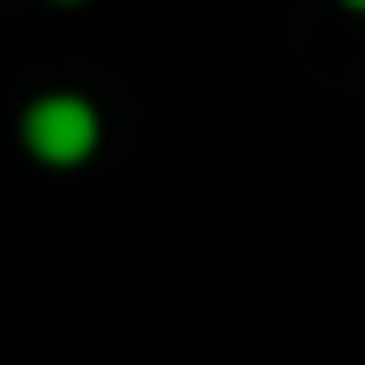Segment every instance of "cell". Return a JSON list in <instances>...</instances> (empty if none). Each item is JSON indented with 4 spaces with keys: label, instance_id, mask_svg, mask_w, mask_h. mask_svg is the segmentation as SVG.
Segmentation results:
<instances>
[{
    "label": "cell",
    "instance_id": "1",
    "mask_svg": "<svg viewBox=\"0 0 365 365\" xmlns=\"http://www.w3.org/2000/svg\"><path fill=\"white\" fill-rule=\"evenodd\" d=\"M19 141L38 167H83L103 148V109L83 90H45L19 109Z\"/></svg>",
    "mask_w": 365,
    "mask_h": 365
},
{
    "label": "cell",
    "instance_id": "2",
    "mask_svg": "<svg viewBox=\"0 0 365 365\" xmlns=\"http://www.w3.org/2000/svg\"><path fill=\"white\" fill-rule=\"evenodd\" d=\"M340 6H346V13H353V19H365V0H340Z\"/></svg>",
    "mask_w": 365,
    "mask_h": 365
},
{
    "label": "cell",
    "instance_id": "3",
    "mask_svg": "<svg viewBox=\"0 0 365 365\" xmlns=\"http://www.w3.org/2000/svg\"><path fill=\"white\" fill-rule=\"evenodd\" d=\"M58 6H77V0H58Z\"/></svg>",
    "mask_w": 365,
    "mask_h": 365
}]
</instances>
